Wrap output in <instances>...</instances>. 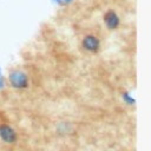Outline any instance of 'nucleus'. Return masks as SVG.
Returning <instances> with one entry per match:
<instances>
[{"label":"nucleus","mask_w":151,"mask_h":151,"mask_svg":"<svg viewBox=\"0 0 151 151\" xmlns=\"http://www.w3.org/2000/svg\"><path fill=\"white\" fill-rule=\"evenodd\" d=\"M8 80L11 83V85L15 88H26L28 86V78L26 76L25 72L20 71V70H14L9 73L8 76Z\"/></svg>","instance_id":"nucleus-1"},{"label":"nucleus","mask_w":151,"mask_h":151,"mask_svg":"<svg viewBox=\"0 0 151 151\" xmlns=\"http://www.w3.org/2000/svg\"><path fill=\"white\" fill-rule=\"evenodd\" d=\"M0 139L6 144H14L18 140V134L11 125L2 123L0 124Z\"/></svg>","instance_id":"nucleus-2"},{"label":"nucleus","mask_w":151,"mask_h":151,"mask_svg":"<svg viewBox=\"0 0 151 151\" xmlns=\"http://www.w3.org/2000/svg\"><path fill=\"white\" fill-rule=\"evenodd\" d=\"M81 46L88 53H98V51L100 50V40L97 35L87 34L83 38Z\"/></svg>","instance_id":"nucleus-3"}]
</instances>
